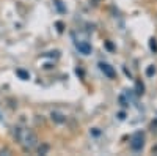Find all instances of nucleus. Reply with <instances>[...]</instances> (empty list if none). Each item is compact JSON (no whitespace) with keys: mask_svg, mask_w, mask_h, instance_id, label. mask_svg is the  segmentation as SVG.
Listing matches in <instances>:
<instances>
[{"mask_svg":"<svg viewBox=\"0 0 157 156\" xmlns=\"http://www.w3.org/2000/svg\"><path fill=\"white\" fill-rule=\"evenodd\" d=\"M13 136H14V139L17 140V144L21 145L24 151H32L38 147V136L30 128L16 126L13 129Z\"/></svg>","mask_w":157,"mask_h":156,"instance_id":"1","label":"nucleus"},{"mask_svg":"<svg viewBox=\"0 0 157 156\" xmlns=\"http://www.w3.org/2000/svg\"><path fill=\"white\" fill-rule=\"evenodd\" d=\"M145 142H146L145 133L137 131V133L132 134V137H130V148H132V151L138 153V151H141L143 148H145Z\"/></svg>","mask_w":157,"mask_h":156,"instance_id":"2","label":"nucleus"},{"mask_svg":"<svg viewBox=\"0 0 157 156\" xmlns=\"http://www.w3.org/2000/svg\"><path fill=\"white\" fill-rule=\"evenodd\" d=\"M75 43V49L80 52L82 55H90L91 52H93V47H91V44L88 43V41H85V40H80V41H74Z\"/></svg>","mask_w":157,"mask_h":156,"instance_id":"3","label":"nucleus"},{"mask_svg":"<svg viewBox=\"0 0 157 156\" xmlns=\"http://www.w3.org/2000/svg\"><path fill=\"white\" fill-rule=\"evenodd\" d=\"M99 70L105 74L109 79H115L116 77V71H115V68L112 66V65H109V63H105V62H101L99 63Z\"/></svg>","mask_w":157,"mask_h":156,"instance_id":"4","label":"nucleus"},{"mask_svg":"<svg viewBox=\"0 0 157 156\" xmlns=\"http://www.w3.org/2000/svg\"><path fill=\"white\" fill-rule=\"evenodd\" d=\"M52 120L54 122H57V123H63V122H66V117H64L63 114H60V112H52Z\"/></svg>","mask_w":157,"mask_h":156,"instance_id":"5","label":"nucleus"},{"mask_svg":"<svg viewBox=\"0 0 157 156\" xmlns=\"http://www.w3.org/2000/svg\"><path fill=\"white\" fill-rule=\"evenodd\" d=\"M16 74L21 77L22 81H29V79H30V73L25 71V70H16Z\"/></svg>","mask_w":157,"mask_h":156,"instance_id":"6","label":"nucleus"},{"mask_svg":"<svg viewBox=\"0 0 157 156\" xmlns=\"http://www.w3.org/2000/svg\"><path fill=\"white\" fill-rule=\"evenodd\" d=\"M118 101H120V104H121L123 107H127V106H129V96H127V93H123V95H120Z\"/></svg>","mask_w":157,"mask_h":156,"instance_id":"7","label":"nucleus"},{"mask_svg":"<svg viewBox=\"0 0 157 156\" xmlns=\"http://www.w3.org/2000/svg\"><path fill=\"white\" fill-rule=\"evenodd\" d=\"M145 93V85H143L140 81H137V95L140 96V95H143Z\"/></svg>","mask_w":157,"mask_h":156,"instance_id":"8","label":"nucleus"},{"mask_svg":"<svg viewBox=\"0 0 157 156\" xmlns=\"http://www.w3.org/2000/svg\"><path fill=\"white\" fill-rule=\"evenodd\" d=\"M155 74V66H154V65H149V66L146 68V76L148 77H152Z\"/></svg>","mask_w":157,"mask_h":156,"instance_id":"9","label":"nucleus"},{"mask_svg":"<svg viewBox=\"0 0 157 156\" xmlns=\"http://www.w3.org/2000/svg\"><path fill=\"white\" fill-rule=\"evenodd\" d=\"M149 47H151L152 52H157V40L155 38H151L149 40Z\"/></svg>","mask_w":157,"mask_h":156,"instance_id":"10","label":"nucleus"},{"mask_svg":"<svg viewBox=\"0 0 157 156\" xmlns=\"http://www.w3.org/2000/svg\"><path fill=\"white\" fill-rule=\"evenodd\" d=\"M47 151H49V145H43V147L38 148V153H39V154H46Z\"/></svg>","mask_w":157,"mask_h":156,"instance_id":"11","label":"nucleus"},{"mask_svg":"<svg viewBox=\"0 0 157 156\" xmlns=\"http://www.w3.org/2000/svg\"><path fill=\"white\" fill-rule=\"evenodd\" d=\"M2 154H11V150L10 148H2V150H0V156H2Z\"/></svg>","mask_w":157,"mask_h":156,"instance_id":"12","label":"nucleus"},{"mask_svg":"<svg viewBox=\"0 0 157 156\" xmlns=\"http://www.w3.org/2000/svg\"><path fill=\"white\" fill-rule=\"evenodd\" d=\"M151 128H152V133H155V134H157V120L151 123Z\"/></svg>","mask_w":157,"mask_h":156,"instance_id":"13","label":"nucleus"},{"mask_svg":"<svg viewBox=\"0 0 157 156\" xmlns=\"http://www.w3.org/2000/svg\"><path fill=\"white\" fill-rule=\"evenodd\" d=\"M57 27H58V32H63V24L61 22H57Z\"/></svg>","mask_w":157,"mask_h":156,"instance_id":"14","label":"nucleus"},{"mask_svg":"<svg viewBox=\"0 0 157 156\" xmlns=\"http://www.w3.org/2000/svg\"><path fill=\"white\" fill-rule=\"evenodd\" d=\"M118 117H120V120H124V112H121V114L118 115Z\"/></svg>","mask_w":157,"mask_h":156,"instance_id":"15","label":"nucleus"},{"mask_svg":"<svg viewBox=\"0 0 157 156\" xmlns=\"http://www.w3.org/2000/svg\"><path fill=\"white\" fill-rule=\"evenodd\" d=\"M152 151H154V153H157V147H155V148H152Z\"/></svg>","mask_w":157,"mask_h":156,"instance_id":"16","label":"nucleus"}]
</instances>
